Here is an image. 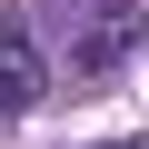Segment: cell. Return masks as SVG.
<instances>
[{
  "label": "cell",
  "mask_w": 149,
  "mask_h": 149,
  "mask_svg": "<svg viewBox=\"0 0 149 149\" xmlns=\"http://www.w3.org/2000/svg\"><path fill=\"white\" fill-rule=\"evenodd\" d=\"M60 30L80 70H119L139 50V0H60Z\"/></svg>",
  "instance_id": "cell-1"
},
{
  "label": "cell",
  "mask_w": 149,
  "mask_h": 149,
  "mask_svg": "<svg viewBox=\"0 0 149 149\" xmlns=\"http://www.w3.org/2000/svg\"><path fill=\"white\" fill-rule=\"evenodd\" d=\"M40 100V50L30 30H0V109H30Z\"/></svg>",
  "instance_id": "cell-2"
}]
</instances>
